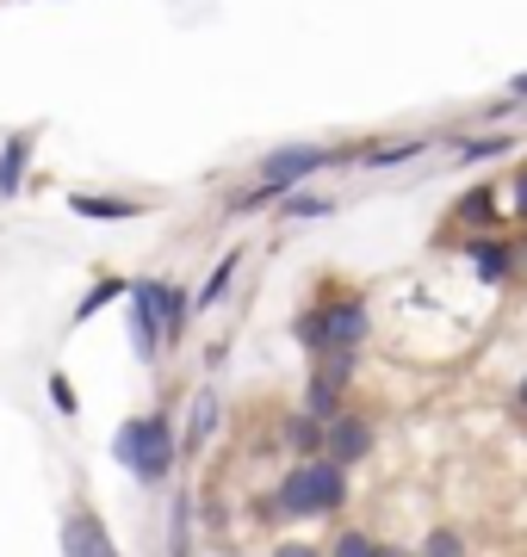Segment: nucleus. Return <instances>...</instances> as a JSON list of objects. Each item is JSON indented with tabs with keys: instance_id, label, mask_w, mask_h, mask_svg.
<instances>
[{
	"instance_id": "393cba45",
	"label": "nucleus",
	"mask_w": 527,
	"mask_h": 557,
	"mask_svg": "<svg viewBox=\"0 0 527 557\" xmlns=\"http://www.w3.org/2000/svg\"><path fill=\"white\" fill-rule=\"evenodd\" d=\"M515 94H522V100H527V75H515Z\"/></svg>"
},
{
	"instance_id": "b1692460",
	"label": "nucleus",
	"mask_w": 527,
	"mask_h": 557,
	"mask_svg": "<svg viewBox=\"0 0 527 557\" xmlns=\"http://www.w3.org/2000/svg\"><path fill=\"white\" fill-rule=\"evenodd\" d=\"M273 557H323V552H310V545H280Z\"/></svg>"
},
{
	"instance_id": "aec40b11",
	"label": "nucleus",
	"mask_w": 527,
	"mask_h": 557,
	"mask_svg": "<svg viewBox=\"0 0 527 557\" xmlns=\"http://www.w3.org/2000/svg\"><path fill=\"white\" fill-rule=\"evenodd\" d=\"M416 149H422V143H385V149H372L366 161H379V168H391V161H409Z\"/></svg>"
},
{
	"instance_id": "0eeeda50",
	"label": "nucleus",
	"mask_w": 527,
	"mask_h": 557,
	"mask_svg": "<svg viewBox=\"0 0 527 557\" xmlns=\"http://www.w3.org/2000/svg\"><path fill=\"white\" fill-rule=\"evenodd\" d=\"M62 557H119V552H112L100 520L87 515V508H75V515L62 520Z\"/></svg>"
},
{
	"instance_id": "2eb2a0df",
	"label": "nucleus",
	"mask_w": 527,
	"mask_h": 557,
	"mask_svg": "<svg viewBox=\"0 0 527 557\" xmlns=\"http://www.w3.org/2000/svg\"><path fill=\"white\" fill-rule=\"evenodd\" d=\"M490 211H497V193H490V186H478V193H466V199H459V211H453V218H459V223H485Z\"/></svg>"
},
{
	"instance_id": "f8f14e48",
	"label": "nucleus",
	"mask_w": 527,
	"mask_h": 557,
	"mask_svg": "<svg viewBox=\"0 0 527 557\" xmlns=\"http://www.w3.org/2000/svg\"><path fill=\"white\" fill-rule=\"evenodd\" d=\"M471 260H478V278H490V285H497V278H508V248H503V242H478V248H471Z\"/></svg>"
},
{
	"instance_id": "423d86ee",
	"label": "nucleus",
	"mask_w": 527,
	"mask_h": 557,
	"mask_svg": "<svg viewBox=\"0 0 527 557\" xmlns=\"http://www.w3.org/2000/svg\"><path fill=\"white\" fill-rule=\"evenodd\" d=\"M323 453H329V465H360L366 453H372V428H366L360 416H335V421H323Z\"/></svg>"
},
{
	"instance_id": "7ed1b4c3",
	"label": "nucleus",
	"mask_w": 527,
	"mask_h": 557,
	"mask_svg": "<svg viewBox=\"0 0 527 557\" xmlns=\"http://www.w3.org/2000/svg\"><path fill=\"white\" fill-rule=\"evenodd\" d=\"M112 453H119V465L137 483H162L174 471V428H168V416H137L119 428Z\"/></svg>"
},
{
	"instance_id": "f257e3e1",
	"label": "nucleus",
	"mask_w": 527,
	"mask_h": 557,
	"mask_svg": "<svg viewBox=\"0 0 527 557\" xmlns=\"http://www.w3.org/2000/svg\"><path fill=\"white\" fill-rule=\"evenodd\" d=\"M186 317H193V298L168 278H137L131 285V347L137 359H156L162 347L186 335Z\"/></svg>"
},
{
	"instance_id": "5701e85b",
	"label": "nucleus",
	"mask_w": 527,
	"mask_h": 557,
	"mask_svg": "<svg viewBox=\"0 0 527 557\" xmlns=\"http://www.w3.org/2000/svg\"><path fill=\"white\" fill-rule=\"evenodd\" d=\"M515 218H522V223H527V174H522V180H515Z\"/></svg>"
},
{
	"instance_id": "dca6fc26",
	"label": "nucleus",
	"mask_w": 527,
	"mask_h": 557,
	"mask_svg": "<svg viewBox=\"0 0 527 557\" xmlns=\"http://www.w3.org/2000/svg\"><path fill=\"white\" fill-rule=\"evenodd\" d=\"M119 292H124V278H100V285H94V292L82 298V310H75V322H87L94 310H106V304L119 298Z\"/></svg>"
},
{
	"instance_id": "1a4fd4ad",
	"label": "nucleus",
	"mask_w": 527,
	"mask_h": 557,
	"mask_svg": "<svg viewBox=\"0 0 527 557\" xmlns=\"http://www.w3.org/2000/svg\"><path fill=\"white\" fill-rule=\"evenodd\" d=\"M285 446H292L298 458H317V453H323V421L292 416V421H285Z\"/></svg>"
},
{
	"instance_id": "9d476101",
	"label": "nucleus",
	"mask_w": 527,
	"mask_h": 557,
	"mask_svg": "<svg viewBox=\"0 0 527 557\" xmlns=\"http://www.w3.org/2000/svg\"><path fill=\"white\" fill-rule=\"evenodd\" d=\"M236 260H243V255L230 248V255H223L218 267H211V278H205V285H199V298H193V304H199V310H211V304H218L223 292H230V278H236Z\"/></svg>"
},
{
	"instance_id": "20e7f679",
	"label": "nucleus",
	"mask_w": 527,
	"mask_h": 557,
	"mask_svg": "<svg viewBox=\"0 0 527 557\" xmlns=\"http://www.w3.org/2000/svg\"><path fill=\"white\" fill-rule=\"evenodd\" d=\"M329 161H335V149H317V143H292V149H273V156L261 161V186L255 193H243V211L248 205H267V199H280V193H292L298 180H310V174H323Z\"/></svg>"
},
{
	"instance_id": "f03ea898",
	"label": "nucleus",
	"mask_w": 527,
	"mask_h": 557,
	"mask_svg": "<svg viewBox=\"0 0 527 557\" xmlns=\"http://www.w3.org/2000/svg\"><path fill=\"white\" fill-rule=\"evenodd\" d=\"M347 502V471L329 465V458H298L292 471L280 478V508L285 515H335Z\"/></svg>"
},
{
	"instance_id": "f3484780",
	"label": "nucleus",
	"mask_w": 527,
	"mask_h": 557,
	"mask_svg": "<svg viewBox=\"0 0 527 557\" xmlns=\"http://www.w3.org/2000/svg\"><path fill=\"white\" fill-rule=\"evenodd\" d=\"M422 557H466V539L453 533V527H434L428 545H422Z\"/></svg>"
},
{
	"instance_id": "412c9836",
	"label": "nucleus",
	"mask_w": 527,
	"mask_h": 557,
	"mask_svg": "<svg viewBox=\"0 0 527 557\" xmlns=\"http://www.w3.org/2000/svg\"><path fill=\"white\" fill-rule=\"evenodd\" d=\"M50 403H57L62 416H75V391H69V379H62V372H50Z\"/></svg>"
},
{
	"instance_id": "39448f33",
	"label": "nucleus",
	"mask_w": 527,
	"mask_h": 557,
	"mask_svg": "<svg viewBox=\"0 0 527 557\" xmlns=\"http://www.w3.org/2000/svg\"><path fill=\"white\" fill-rule=\"evenodd\" d=\"M317 322H323V354H354L366 341V304L360 298H342V304H329V310H317Z\"/></svg>"
},
{
	"instance_id": "6ab92c4d",
	"label": "nucleus",
	"mask_w": 527,
	"mask_h": 557,
	"mask_svg": "<svg viewBox=\"0 0 527 557\" xmlns=\"http://www.w3.org/2000/svg\"><path fill=\"white\" fill-rule=\"evenodd\" d=\"M329 211V199H310V193H292L285 199V218H323Z\"/></svg>"
},
{
	"instance_id": "6e6552de",
	"label": "nucleus",
	"mask_w": 527,
	"mask_h": 557,
	"mask_svg": "<svg viewBox=\"0 0 527 557\" xmlns=\"http://www.w3.org/2000/svg\"><path fill=\"white\" fill-rule=\"evenodd\" d=\"M25 161H32V137H7V149H0V199H13V193H20Z\"/></svg>"
},
{
	"instance_id": "a878e982",
	"label": "nucleus",
	"mask_w": 527,
	"mask_h": 557,
	"mask_svg": "<svg viewBox=\"0 0 527 557\" xmlns=\"http://www.w3.org/2000/svg\"><path fill=\"white\" fill-rule=\"evenodd\" d=\"M522 403H527V384H522Z\"/></svg>"
},
{
	"instance_id": "4468645a",
	"label": "nucleus",
	"mask_w": 527,
	"mask_h": 557,
	"mask_svg": "<svg viewBox=\"0 0 527 557\" xmlns=\"http://www.w3.org/2000/svg\"><path fill=\"white\" fill-rule=\"evenodd\" d=\"M75 211H82V218H137L131 199H87V193H75Z\"/></svg>"
},
{
	"instance_id": "a211bd4d",
	"label": "nucleus",
	"mask_w": 527,
	"mask_h": 557,
	"mask_svg": "<svg viewBox=\"0 0 527 557\" xmlns=\"http://www.w3.org/2000/svg\"><path fill=\"white\" fill-rule=\"evenodd\" d=\"M335 557H379V545L360 533V527H347L342 539H335Z\"/></svg>"
},
{
	"instance_id": "ddd939ff",
	"label": "nucleus",
	"mask_w": 527,
	"mask_h": 557,
	"mask_svg": "<svg viewBox=\"0 0 527 557\" xmlns=\"http://www.w3.org/2000/svg\"><path fill=\"white\" fill-rule=\"evenodd\" d=\"M310 409H305V416L310 421H335V416H342V391H335V384H323V379H317V384H310Z\"/></svg>"
},
{
	"instance_id": "4be33fe9",
	"label": "nucleus",
	"mask_w": 527,
	"mask_h": 557,
	"mask_svg": "<svg viewBox=\"0 0 527 557\" xmlns=\"http://www.w3.org/2000/svg\"><path fill=\"white\" fill-rule=\"evenodd\" d=\"M168 545H174V557H186V496L174 502V539Z\"/></svg>"
},
{
	"instance_id": "9b49d317",
	"label": "nucleus",
	"mask_w": 527,
	"mask_h": 557,
	"mask_svg": "<svg viewBox=\"0 0 527 557\" xmlns=\"http://www.w3.org/2000/svg\"><path fill=\"white\" fill-rule=\"evenodd\" d=\"M211 428H218V397H211V391H199V397H193V416H186V440H193V446H205V440H211Z\"/></svg>"
}]
</instances>
